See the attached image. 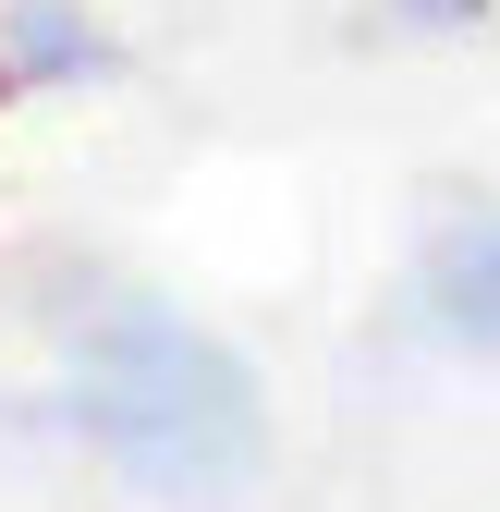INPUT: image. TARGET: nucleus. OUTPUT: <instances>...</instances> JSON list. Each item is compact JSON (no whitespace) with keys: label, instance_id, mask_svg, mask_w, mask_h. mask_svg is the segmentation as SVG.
<instances>
[{"label":"nucleus","instance_id":"f03ea898","mask_svg":"<svg viewBox=\"0 0 500 512\" xmlns=\"http://www.w3.org/2000/svg\"><path fill=\"white\" fill-rule=\"evenodd\" d=\"M415 317L452 354H488L500 366V208L427 220V244H415Z\"/></svg>","mask_w":500,"mask_h":512},{"label":"nucleus","instance_id":"20e7f679","mask_svg":"<svg viewBox=\"0 0 500 512\" xmlns=\"http://www.w3.org/2000/svg\"><path fill=\"white\" fill-rule=\"evenodd\" d=\"M379 13H391L403 37H488L500 0H379Z\"/></svg>","mask_w":500,"mask_h":512},{"label":"nucleus","instance_id":"f257e3e1","mask_svg":"<svg viewBox=\"0 0 500 512\" xmlns=\"http://www.w3.org/2000/svg\"><path fill=\"white\" fill-rule=\"evenodd\" d=\"M61 427H74L98 464H122L135 488L208 500L220 476H244V452H257V378H244L196 317L122 293V305H98L74 330Z\"/></svg>","mask_w":500,"mask_h":512},{"label":"nucleus","instance_id":"7ed1b4c3","mask_svg":"<svg viewBox=\"0 0 500 512\" xmlns=\"http://www.w3.org/2000/svg\"><path fill=\"white\" fill-rule=\"evenodd\" d=\"M122 74V37L98 0H0V98H74Z\"/></svg>","mask_w":500,"mask_h":512}]
</instances>
